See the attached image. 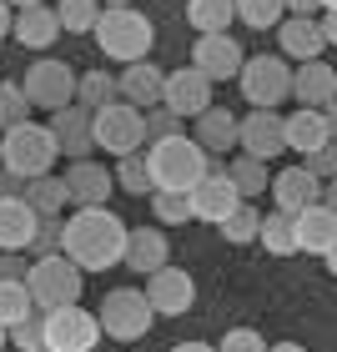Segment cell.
I'll return each instance as SVG.
<instances>
[{
	"mask_svg": "<svg viewBox=\"0 0 337 352\" xmlns=\"http://www.w3.org/2000/svg\"><path fill=\"white\" fill-rule=\"evenodd\" d=\"M126 236H131V227L111 206H76V217H66L61 252L81 272H106V267L126 262Z\"/></svg>",
	"mask_w": 337,
	"mask_h": 352,
	"instance_id": "6da1fadb",
	"label": "cell"
},
{
	"mask_svg": "<svg viewBox=\"0 0 337 352\" xmlns=\"http://www.w3.org/2000/svg\"><path fill=\"white\" fill-rule=\"evenodd\" d=\"M146 162H151L156 191H182V197H191V186L212 171V151H206L197 136H166V141H151L146 146Z\"/></svg>",
	"mask_w": 337,
	"mask_h": 352,
	"instance_id": "7a4b0ae2",
	"label": "cell"
},
{
	"mask_svg": "<svg viewBox=\"0 0 337 352\" xmlns=\"http://www.w3.org/2000/svg\"><path fill=\"white\" fill-rule=\"evenodd\" d=\"M91 36H96V45H101V56L121 60V66H136V60L151 56L156 30H151V21L136 6H106Z\"/></svg>",
	"mask_w": 337,
	"mask_h": 352,
	"instance_id": "3957f363",
	"label": "cell"
},
{
	"mask_svg": "<svg viewBox=\"0 0 337 352\" xmlns=\"http://www.w3.org/2000/svg\"><path fill=\"white\" fill-rule=\"evenodd\" d=\"M56 156H61V141L51 126H36V121H25V126H10L6 136H0V166H10L15 176H51L56 166Z\"/></svg>",
	"mask_w": 337,
	"mask_h": 352,
	"instance_id": "277c9868",
	"label": "cell"
},
{
	"mask_svg": "<svg viewBox=\"0 0 337 352\" xmlns=\"http://www.w3.org/2000/svg\"><path fill=\"white\" fill-rule=\"evenodd\" d=\"M81 277L86 272L76 267L66 252H56V257H36L30 262L25 287H30V297H36L41 312H56V307H71V302L81 297Z\"/></svg>",
	"mask_w": 337,
	"mask_h": 352,
	"instance_id": "5b68a950",
	"label": "cell"
},
{
	"mask_svg": "<svg viewBox=\"0 0 337 352\" xmlns=\"http://www.w3.org/2000/svg\"><path fill=\"white\" fill-rule=\"evenodd\" d=\"M292 71L297 66H287V56H247V66H242V96H247V106L257 111H277L282 101H292Z\"/></svg>",
	"mask_w": 337,
	"mask_h": 352,
	"instance_id": "8992f818",
	"label": "cell"
},
{
	"mask_svg": "<svg viewBox=\"0 0 337 352\" xmlns=\"http://www.w3.org/2000/svg\"><path fill=\"white\" fill-rule=\"evenodd\" d=\"M96 146L111 151L121 162V156L131 151H146L151 136H146V111H136L131 101H116V106H101L96 111Z\"/></svg>",
	"mask_w": 337,
	"mask_h": 352,
	"instance_id": "52a82bcc",
	"label": "cell"
},
{
	"mask_svg": "<svg viewBox=\"0 0 337 352\" xmlns=\"http://www.w3.org/2000/svg\"><path fill=\"white\" fill-rule=\"evenodd\" d=\"M96 317H101L106 338L136 342V338H146V327L156 322V307H151L146 292H136V287H116V292L101 297V312H96Z\"/></svg>",
	"mask_w": 337,
	"mask_h": 352,
	"instance_id": "ba28073f",
	"label": "cell"
},
{
	"mask_svg": "<svg viewBox=\"0 0 337 352\" xmlns=\"http://www.w3.org/2000/svg\"><path fill=\"white\" fill-rule=\"evenodd\" d=\"M21 86H25V96H30V106H41V111H66V106H76V71L66 66V60H56V56H45V60H30V71L21 76Z\"/></svg>",
	"mask_w": 337,
	"mask_h": 352,
	"instance_id": "9c48e42d",
	"label": "cell"
},
{
	"mask_svg": "<svg viewBox=\"0 0 337 352\" xmlns=\"http://www.w3.org/2000/svg\"><path fill=\"white\" fill-rule=\"evenodd\" d=\"M101 338H106L101 317H96V312H86L81 302H71V307L45 312V352H91Z\"/></svg>",
	"mask_w": 337,
	"mask_h": 352,
	"instance_id": "30bf717a",
	"label": "cell"
},
{
	"mask_svg": "<svg viewBox=\"0 0 337 352\" xmlns=\"http://www.w3.org/2000/svg\"><path fill=\"white\" fill-rule=\"evenodd\" d=\"M242 201H247V197L237 191L232 171H227V166H212L197 186H191V221H212V227H221V221H227Z\"/></svg>",
	"mask_w": 337,
	"mask_h": 352,
	"instance_id": "8fae6325",
	"label": "cell"
},
{
	"mask_svg": "<svg viewBox=\"0 0 337 352\" xmlns=\"http://www.w3.org/2000/svg\"><path fill=\"white\" fill-rule=\"evenodd\" d=\"M146 297H151L156 317H186L191 302H197V282H191V272L166 262L162 272H151V277H146Z\"/></svg>",
	"mask_w": 337,
	"mask_h": 352,
	"instance_id": "7c38bea8",
	"label": "cell"
},
{
	"mask_svg": "<svg viewBox=\"0 0 337 352\" xmlns=\"http://www.w3.org/2000/svg\"><path fill=\"white\" fill-rule=\"evenodd\" d=\"M191 66H197L206 81H237L247 66V51L232 36H197V51H191Z\"/></svg>",
	"mask_w": 337,
	"mask_h": 352,
	"instance_id": "4fadbf2b",
	"label": "cell"
},
{
	"mask_svg": "<svg viewBox=\"0 0 337 352\" xmlns=\"http://www.w3.org/2000/svg\"><path fill=\"white\" fill-rule=\"evenodd\" d=\"M162 106H171L182 121H197L202 111H212V81H206L197 66L166 71V96H162Z\"/></svg>",
	"mask_w": 337,
	"mask_h": 352,
	"instance_id": "5bb4252c",
	"label": "cell"
},
{
	"mask_svg": "<svg viewBox=\"0 0 337 352\" xmlns=\"http://www.w3.org/2000/svg\"><path fill=\"white\" fill-rule=\"evenodd\" d=\"M277 45H282V56L287 60H323V51H327V30H323V21L317 15H287V21L277 25Z\"/></svg>",
	"mask_w": 337,
	"mask_h": 352,
	"instance_id": "9a60e30c",
	"label": "cell"
},
{
	"mask_svg": "<svg viewBox=\"0 0 337 352\" xmlns=\"http://www.w3.org/2000/svg\"><path fill=\"white\" fill-rule=\"evenodd\" d=\"M287 146V116H277V111H247L242 116V151L257 156V162H272Z\"/></svg>",
	"mask_w": 337,
	"mask_h": 352,
	"instance_id": "2e32d148",
	"label": "cell"
},
{
	"mask_svg": "<svg viewBox=\"0 0 337 352\" xmlns=\"http://www.w3.org/2000/svg\"><path fill=\"white\" fill-rule=\"evenodd\" d=\"M51 131L61 141V156H71V162H86V151L96 146V111H86L81 101L56 111L51 116Z\"/></svg>",
	"mask_w": 337,
	"mask_h": 352,
	"instance_id": "e0dca14e",
	"label": "cell"
},
{
	"mask_svg": "<svg viewBox=\"0 0 337 352\" xmlns=\"http://www.w3.org/2000/svg\"><path fill=\"white\" fill-rule=\"evenodd\" d=\"M323 186L327 182H317V176L307 171V166H287V171H277L272 176V197H277V212H307V206H317L323 201Z\"/></svg>",
	"mask_w": 337,
	"mask_h": 352,
	"instance_id": "ac0fdd59",
	"label": "cell"
},
{
	"mask_svg": "<svg viewBox=\"0 0 337 352\" xmlns=\"http://www.w3.org/2000/svg\"><path fill=\"white\" fill-rule=\"evenodd\" d=\"M41 212L25 197H0V252H30Z\"/></svg>",
	"mask_w": 337,
	"mask_h": 352,
	"instance_id": "d6986e66",
	"label": "cell"
},
{
	"mask_svg": "<svg viewBox=\"0 0 337 352\" xmlns=\"http://www.w3.org/2000/svg\"><path fill=\"white\" fill-rule=\"evenodd\" d=\"M292 101L297 106H312V111H327L337 101V71L327 60H302L292 71Z\"/></svg>",
	"mask_w": 337,
	"mask_h": 352,
	"instance_id": "ffe728a7",
	"label": "cell"
},
{
	"mask_svg": "<svg viewBox=\"0 0 337 352\" xmlns=\"http://www.w3.org/2000/svg\"><path fill=\"white\" fill-rule=\"evenodd\" d=\"M15 41L25 45V51H51L56 36H66V25H61V10L56 6H25L15 10Z\"/></svg>",
	"mask_w": 337,
	"mask_h": 352,
	"instance_id": "44dd1931",
	"label": "cell"
},
{
	"mask_svg": "<svg viewBox=\"0 0 337 352\" xmlns=\"http://www.w3.org/2000/svg\"><path fill=\"white\" fill-rule=\"evenodd\" d=\"M166 96V71L151 66V60H136V66H121V101H131L136 111H156Z\"/></svg>",
	"mask_w": 337,
	"mask_h": 352,
	"instance_id": "7402d4cb",
	"label": "cell"
},
{
	"mask_svg": "<svg viewBox=\"0 0 337 352\" xmlns=\"http://www.w3.org/2000/svg\"><path fill=\"white\" fill-rule=\"evenodd\" d=\"M337 247V212L327 201L307 206V212H297V252H307V257H327Z\"/></svg>",
	"mask_w": 337,
	"mask_h": 352,
	"instance_id": "603a6c76",
	"label": "cell"
},
{
	"mask_svg": "<svg viewBox=\"0 0 337 352\" xmlns=\"http://www.w3.org/2000/svg\"><path fill=\"white\" fill-rule=\"evenodd\" d=\"M171 257V242H166V232L156 227H131V236H126V267L141 272V277H151V272H162Z\"/></svg>",
	"mask_w": 337,
	"mask_h": 352,
	"instance_id": "cb8c5ba5",
	"label": "cell"
},
{
	"mask_svg": "<svg viewBox=\"0 0 337 352\" xmlns=\"http://www.w3.org/2000/svg\"><path fill=\"white\" fill-rule=\"evenodd\" d=\"M66 186H71V201H76V206H106L116 176H111L106 166H96V162H71Z\"/></svg>",
	"mask_w": 337,
	"mask_h": 352,
	"instance_id": "d4e9b609",
	"label": "cell"
},
{
	"mask_svg": "<svg viewBox=\"0 0 337 352\" xmlns=\"http://www.w3.org/2000/svg\"><path fill=\"white\" fill-rule=\"evenodd\" d=\"M327 141H332V131H327V116H323V111L297 106L292 116H287V146H292V151L312 156V151H323Z\"/></svg>",
	"mask_w": 337,
	"mask_h": 352,
	"instance_id": "484cf974",
	"label": "cell"
},
{
	"mask_svg": "<svg viewBox=\"0 0 337 352\" xmlns=\"http://www.w3.org/2000/svg\"><path fill=\"white\" fill-rule=\"evenodd\" d=\"M197 141H202L212 156H221V151L242 146V121H237L232 111L212 106V111H202V116H197Z\"/></svg>",
	"mask_w": 337,
	"mask_h": 352,
	"instance_id": "4316f807",
	"label": "cell"
},
{
	"mask_svg": "<svg viewBox=\"0 0 337 352\" xmlns=\"http://www.w3.org/2000/svg\"><path fill=\"white\" fill-rule=\"evenodd\" d=\"M186 21L197 36H227L237 21V0H186Z\"/></svg>",
	"mask_w": 337,
	"mask_h": 352,
	"instance_id": "83f0119b",
	"label": "cell"
},
{
	"mask_svg": "<svg viewBox=\"0 0 337 352\" xmlns=\"http://www.w3.org/2000/svg\"><path fill=\"white\" fill-rule=\"evenodd\" d=\"M25 201L36 206L41 217H61L71 206V186H66V176H30L25 182Z\"/></svg>",
	"mask_w": 337,
	"mask_h": 352,
	"instance_id": "f1b7e54d",
	"label": "cell"
},
{
	"mask_svg": "<svg viewBox=\"0 0 337 352\" xmlns=\"http://www.w3.org/2000/svg\"><path fill=\"white\" fill-rule=\"evenodd\" d=\"M257 242H262L272 257H292V252H297V217L292 212H267Z\"/></svg>",
	"mask_w": 337,
	"mask_h": 352,
	"instance_id": "f546056e",
	"label": "cell"
},
{
	"mask_svg": "<svg viewBox=\"0 0 337 352\" xmlns=\"http://www.w3.org/2000/svg\"><path fill=\"white\" fill-rule=\"evenodd\" d=\"M76 101H81L86 111L116 106V101H121V76H111V71H86L81 86H76Z\"/></svg>",
	"mask_w": 337,
	"mask_h": 352,
	"instance_id": "4dcf8cb0",
	"label": "cell"
},
{
	"mask_svg": "<svg viewBox=\"0 0 337 352\" xmlns=\"http://www.w3.org/2000/svg\"><path fill=\"white\" fill-rule=\"evenodd\" d=\"M116 186L131 191V197H151V191H156L146 151H131V156H121V162H116Z\"/></svg>",
	"mask_w": 337,
	"mask_h": 352,
	"instance_id": "1f68e13d",
	"label": "cell"
},
{
	"mask_svg": "<svg viewBox=\"0 0 337 352\" xmlns=\"http://www.w3.org/2000/svg\"><path fill=\"white\" fill-rule=\"evenodd\" d=\"M30 312H41L36 297H30V287H25V282H0V327L25 322Z\"/></svg>",
	"mask_w": 337,
	"mask_h": 352,
	"instance_id": "d6a6232c",
	"label": "cell"
},
{
	"mask_svg": "<svg viewBox=\"0 0 337 352\" xmlns=\"http://www.w3.org/2000/svg\"><path fill=\"white\" fill-rule=\"evenodd\" d=\"M30 121V96L21 81H0V136L10 131V126H25Z\"/></svg>",
	"mask_w": 337,
	"mask_h": 352,
	"instance_id": "836d02e7",
	"label": "cell"
},
{
	"mask_svg": "<svg viewBox=\"0 0 337 352\" xmlns=\"http://www.w3.org/2000/svg\"><path fill=\"white\" fill-rule=\"evenodd\" d=\"M232 171V182H237V191L242 197H257V191H272V176H267V162H257V156H237V162L227 166Z\"/></svg>",
	"mask_w": 337,
	"mask_h": 352,
	"instance_id": "e575fe53",
	"label": "cell"
},
{
	"mask_svg": "<svg viewBox=\"0 0 337 352\" xmlns=\"http://www.w3.org/2000/svg\"><path fill=\"white\" fill-rule=\"evenodd\" d=\"M221 236H227L232 247H247V242H257V236H262V212H257V206H237V212L221 221Z\"/></svg>",
	"mask_w": 337,
	"mask_h": 352,
	"instance_id": "d590c367",
	"label": "cell"
},
{
	"mask_svg": "<svg viewBox=\"0 0 337 352\" xmlns=\"http://www.w3.org/2000/svg\"><path fill=\"white\" fill-rule=\"evenodd\" d=\"M287 15V0H237V21L252 30H272Z\"/></svg>",
	"mask_w": 337,
	"mask_h": 352,
	"instance_id": "8d00e7d4",
	"label": "cell"
},
{
	"mask_svg": "<svg viewBox=\"0 0 337 352\" xmlns=\"http://www.w3.org/2000/svg\"><path fill=\"white\" fill-rule=\"evenodd\" d=\"M151 217H156V227H182V221H191V197H182V191H151Z\"/></svg>",
	"mask_w": 337,
	"mask_h": 352,
	"instance_id": "74e56055",
	"label": "cell"
},
{
	"mask_svg": "<svg viewBox=\"0 0 337 352\" xmlns=\"http://www.w3.org/2000/svg\"><path fill=\"white\" fill-rule=\"evenodd\" d=\"M61 25L71 30V36H86V30H96V21H101V6L96 0H61Z\"/></svg>",
	"mask_w": 337,
	"mask_h": 352,
	"instance_id": "f35d334b",
	"label": "cell"
},
{
	"mask_svg": "<svg viewBox=\"0 0 337 352\" xmlns=\"http://www.w3.org/2000/svg\"><path fill=\"white\" fill-rule=\"evenodd\" d=\"M61 242H66V217H41L36 242H30V262H36V257H56Z\"/></svg>",
	"mask_w": 337,
	"mask_h": 352,
	"instance_id": "ab89813d",
	"label": "cell"
},
{
	"mask_svg": "<svg viewBox=\"0 0 337 352\" xmlns=\"http://www.w3.org/2000/svg\"><path fill=\"white\" fill-rule=\"evenodd\" d=\"M10 347L21 352H45V312H30L25 322L10 327Z\"/></svg>",
	"mask_w": 337,
	"mask_h": 352,
	"instance_id": "60d3db41",
	"label": "cell"
},
{
	"mask_svg": "<svg viewBox=\"0 0 337 352\" xmlns=\"http://www.w3.org/2000/svg\"><path fill=\"white\" fill-rule=\"evenodd\" d=\"M146 136H151V141L182 136V116H176L171 106H156V111H146Z\"/></svg>",
	"mask_w": 337,
	"mask_h": 352,
	"instance_id": "b9f144b4",
	"label": "cell"
},
{
	"mask_svg": "<svg viewBox=\"0 0 337 352\" xmlns=\"http://www.w3.org/2000/svg\"><path fill=\"white\" fill-rule=\"evenodd\" d=\"M217 352H267V338H262L257 327H232L227 338H221Z\"/></svg>",
	"mask_w": 337,
	"mask_h": 352,
	"instance_id": "7bdbcfd3",
	"label": "cell"
},
{
	"mask_svg": "<svg viewBox=\"0 0 337 352\" xmlns=\"http://www.w3.org/2000/svg\"><path fill=\"white\" fill-rule=\"evenodd\" d=\"M307 171L317 176V182H332V176H337V141H327L323 151L307 156Z\"/></svg>",
	"mask_w": 337,
	"mask_h": 352,
	"instance_id": "ee69618b",
	"label": "cell"
},
{
	"mask_svg": "<svg viewBox=\"0 0 337 352\" xmlns=\"http://www.w3.org/2000/svg\"><path fill=\"white\" fill-rule=\"evenodd\" d=\"M30 277V257L21 252H0V282H25Z\"/></svg>",
	"mask_w": 337,
	"mask_h": 352,
	"instance_id": "f6af8a7d",
	"label": "cell"
},
{
	"mask_svg": "<svg viewBox=\"0 0 337 352\" xmlns=\"http://www.w3.org/2000/svg\"><path fill=\"white\" fill-rule=\"evenodd\" d=\"M0 197H25V176H15L10 166H0Z\"/></svg>",
	"mask_w": 337,
	"mask_h": 352,
	"instance_id": "bcb514c9",
	"label": "cell"
},
{
	"mask_svg": "<svg viewBox=\"0 0 337 352\" xmlns=\"http://www.w3.org/2000/svg\"><path fill=\"white\" fill-rule=\"evenodd\" d=\"M10 30H15V6H10V0H0V41H6Z\"/></svg>",
	"mask_w": 337,
	"mask_h": 352,
	"instance_id": "7dc6e473",
	"label": "cell"
},
{
	"mask_svg": "<svg viewBox=\"0 0 337 352\" xmlns=\"http://www.w3.org/2000/svg\"><path fill=\"white\" fill-rule=\"evenodd\" d=\"M287 15H317V0H287Z\"/></svg>",
	"mask_w": 337,
	"mask_h": 352,
	"instance_id": "c3c4849f",
	"label": "cell"
},
{
	"mask_svg": "<svg viewBox=\"0 0 337 352\" xmlns=\"http://www.w3.org/2000/svg\"><path fill=\"white\" fill-rule=\"evenodd\" d=\"M323 30H327V45H337V10L323 15Z\"/></svg>",
	"mask_w": 337,
	"mask_h": 352,
	"instance_id": "681fc988",
	"label": "cell"
},
{
	"mask_svg": "<svg viewBox=\"0 0 337 352\" xmlns=\"http://www.w3.org/2000/svg\"><path fill=\"white\" fill-rule=\"evenodd\" d=\"M323 201H327V206H332V212H337V176H332V182L323 186Z\"/></svg>",
	"mask_w": 337,
	"mask_h": 352,
	"instance_id": "f907efd6",
	"label": "cell"
},
{
	"mask_svg": "<svg viewBox=\"0 0 337 352\" xmlns=\"http://www.w3.org/2000/svg\"><path fill=\"white\" fill-rule=\"evenodd\" d=\"M171 352H217V347H206V342H176Z\"/></svg>",
	"mask_w": 337,
	"mask_h": 352,
	"instance_id": "816d5d0a",
	"label": "cell"
},
{
	"mask_svg": "<svg viewBox=\"0 0 337 352\" xmlns=\"http://www.w3.org/2000/svg\"><path fill=\"white\" fill-rule=\"evenodd\" d=\"M323 116H327V131H332V141H337V101H332V106L323 111Z\"/></svg>",
	"mask_w": 337,
	"mask_h": 352,
	"instance_id": "f5cc1de1",
	"label": "cell"
},
{
	"mask_svg": "<svg viewBox=\"0 0 337 352\" xmlns=\"http://www.w3.org/2000/svg\"><path fill=\"white\" fill-rule=\"evenodd\" d=\"M267 352H307L302 342H277V347H267Z\"/></svg>",
	"mask_w": 337,
	"mask_h": 352,
	"instance_id": "db71d44e",
	"label": "cell"
},
{
	"mask_svg": "<svg viewBox=\"0 0 337 352\" xmlns=\"http://www.w3.org/2000/svg\"><path fill=\"white\" fill-rule=\"evenodd\" d=\"M10 6H15V10H25V6H45V0H10Z\"/></svg>",
	"mask_w": 337,
	"mask_h": 352,
	"instance_id": "11a10c76",
	"label": "cell"
},
{
	"mask_svg": "<svg viewBox=\"0 0 337 352\" xmlns=\"http://www.w3.org/2000/svg\"><path fill=\"white\" fill-rule=\"evenodd\" d=\"M327 272H332V277H337V247L327 252Z\"/></svg>",
	"mask_w": 337,
	"mask_h": 352,
	"instance_id": "9f6ffc18",
	"label": "cell"
},
{
	"mask_svg": "<svg viewBox=\"0 0 337 352\" xmlns=\"http://www.w3.org/2000/svg\"><path fill=\"white\" fill-rule=\"evenodd\" d=\"M6 342H10V327H0V347H6Z\"/></svg>",
	"mask_w": 337,
	"mask_h": 352,
	"instance_id": "6f0895ef",
	"label": "cell"
},
{
	"mask_svg": "<svg viewBox=\"0 0 337 352\" xmlns=\"http://www.w3.org/2000/svg\"><path fill=\"white\" fill-rule=\"evenodd\" d=\"M317 6H323V10H337V0H317Z\"/></svg>",
	"mask_w": 337,
	"mask_h": 352,
	"instance_id": "680465c9",
	"label": "cell"
},
{
	"mask_svg": "<svg viewBox=\"0 0 337 352\" xmlns=\"http://www.w3.org/2000/svg\"><path fill=\"white\" fill-rule=\"evenodd\" d=\"M106 6H131V0H106Z\"/></svg>",
	"mask_w": 337,
	"mask_h": 352,
	"instance_id": "91938a15",
	"label": "cell"
}]
</instances>
